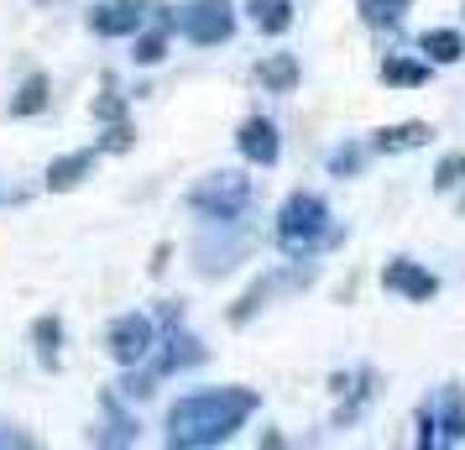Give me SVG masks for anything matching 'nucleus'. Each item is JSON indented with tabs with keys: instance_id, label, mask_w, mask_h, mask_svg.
Here are the masks:
<instances>
[{
	"instance_id": "obj_19",
	"label": "nucleus",
	"mask_w": 465,
	"mask_h": 450,
	"mask_svg": "<svg viewBox=\"0 0 465 450\" xmlns=\"http://www.w3.org/2000/svg\"><path fill=\"white\" fill-rule=\"evenodd\" d=\"M246 16L262 37H282L293 26V0H246Z\"/></svg>"
},
{
	"instance_id": "obj_28",
	"label": "nucleus",
	"mask_w": 465,
	"mask_h": 450,
	"mask_svg": "<svg viewBox=\"0 0 465 450\" xmlns=\"http://www.w3.org/2000/svg\"><path fill=\"white\" fill-rule=\"evenodd\" d=\"M131 142H136V136H131L126 115H121V121H110V126H105V142H100V152H131Z\"/></svg>"
},
{
	"instance_id": "obj_6",
	"label": "nucleus",
	"mask_w": 465,
	"mask_h": 450,
	"mask_svg": "<svg viewBox=\"0 0 465 450\" xmlns=\"http://www.w3.org/2000/svg\"><path fill=\"white\" fill-rule=\"evenodd\" d=\"M152 345H157V320L142 315V309H126V315H115L105 330V351L115 366H147Z\"/></svg>"
},
{
	"instance_id": "obj_16",
	"label": "nucleus",
	"mask_w": 465,
	"mask_h": 450,
	"mask_svg": "<svg viewBox=\"0 0 465 450\" xmlns=\"http://www.w3.org/2000/svg\"><path fill=\"white\" fill-rule=\"evenodd\" d=\"M256 79H262L267 95H293L298 79H303V68H298L293 53H267V58L256 64Z\"/></svg>"
},
{
	"instance_id": "obj_23",
	"label": "nucleus",
	"mask_w": 465,
	"mask_h": 450,
	"mask_svg": "<svg viewBox=\"0 0 465 450\" xmlns=\"http://www.w3.org/2000/svg\"><path fill=\"white\" fill-rule=\"evenodd\" d=\"M168 37H173V26H168V16H163V22L152 26H136V53H131V58H136V64L142 68H152V64H163V58H168Z\"/></svg>"
},
{
	"instance_id": "obj_8",
	"label": "nucleus",
	"mask_w": 465,
	"mask_h": 450,
	"mask_svg": "<svg viewBox=\"0 0 465 450\" xmlns=\"http://www.w3.org/2000/svg\"><path fill=\"white\" fill-rule=\"evenodd\" d=\"M84 26L94 37H136V26H147V5L142 0H94Z\"/></svg>"
},
{
	"instance_id": "obj_5",
	"label": "nucleus",
	"mask_w": 465,
	"mask_h": 450,
	"mask_svg": "<svg viewBox=\"0 0 465 450\" xmlns=\"http://www.w3.org/2000/svg\"><path fill=\"white\" fill-rule=\"evenodd\" d=\"M246 231H241V220H204V231L193 241V273L199 278H220V273H231L235 262L246 257Z\"/></svg>"
},
{
	"instance_id": "obj_1",
	"label": "nucleus",
	"mask_w": 465,
	"mask_h": 450,
	"mask_svg": "<svg viewBox=\"0 0 465 450\" xmlns=\"http://www.w3.org/2000/svg\"><path fill=\"white\" fill-rule=\"evenodd\" d=\"M262 398L252 387H199V393H183L178 404L168 408V440L173 450H210L225 445L235 429H246Z\"/></svg>"
},
{
	"instance_id": "obj_11",
	"label": "nucleus",
	"mask_w": 465,
	"mask_h": 450,
	"mask_svg": "<svg viewBox=\"0 0 465 450\" xmlns=\"http://www.w3.org/2000/svg\"><path fill=\"white\" fill-rule=\"evenodd\" d=\"M309 278H314V267H303V262H298L293 273H267V278L252 283V288H246V299L231 309V325H246L256 309H267V299H272V294H282V288H303Z\"/></svg>"
},
{
	"instance_id": "obj_17",
	"label": "nucleus",
	"mask_w": 465,
	"mask_h": 450,
	"mask_svg": "<svg viewBox=\"0 0 465 450\" xmlns=\"http://www.w3.org/2000/svg\"><path fill=\"white\" fill-rule=\"evenodd\" d=\"M419 53L429 58V64L450 68V64H460L465 58V37L455 32V26H429V32L419 37Z\"/></svg>"
},
{
	"instance_id": "obj_15",
	"label": "nucleus",
	"mask_w": 465,
	"mask_h": 450,
	"mask_svg": "<svg viewBox=\"0 0 465 450\" xmlns=\"http://www.w3.org/2000/svg\"><path fill=\"white\" fill-rule=\"evenodd\" d=\"M100 404H105V429H94L89 445H136L142 440V425L121 408V393H105Z\"/></svg>"
},
{
	"instance_id": "obj_24",
	"label": "nucleus",
	"mask_w": 465,
	"mask_h": 450,
	"mask_svg": "<svg viewBox=\"0 0 465 450\" xmlns=\"http://www.w3.org/2000/svg\"><path fill=\"white\" fill-rule=\"evenodd\" d=\"M366 157H371V147H356V142H345V147L330 152V178H361L366 173Z\"/></svg>"
},
{
	"instance_id": "obj_7",
	"label": "nucleus",
	"mask_w": 465,
	"mask_h": 450,
	"mask_svg": "<svg viewBox=\"0 0 465 450\" xmlns=\"http://www.w3.org/2000/svg\"><path fill=\"white\" fill-rule=\"evenodd\" d=\"M152 372L157 377H173V372H193V366L210 362V351H204V341L193 335V330H183V325H168V335L152 345Z\"/></svg>"
},
{
	"instance_id": "obj_25",
	"label": "nucleus",
	"mask_w": 465,
	"mask_h": 450,
	"mask_svg": "<svg viewBox=\"0 0 465 450\" xmlns=\"http://www.w3.org/2000/svg\"><path fill=\"white\" fill-rule=\"evenodd\" d=\"M465 189V152H444L434 168V194H455Z\"/></svg>"
},
{
	"instance_id": "obj_20",
	"label": "nucleus",
	"mask_w": 465,
	"mask_h": 450,
	"mask_svg": "<svg viewBox=\"0 0 465 450\" xmlns=\"http://www.w3.org/2000/svg\"><path fill=\"white\" fill-rule=\"evenodd\" d=\"M429 58H398V53H387L381 58V85H392V89H419V85H429Z\"/></svg>"
},
{
	"instance_id": "obj_10",
	"label": "nucleus",
	"mask_w": 465,
	"mask_h": 450,
	"mask_svg": "<svg viewBox=\"0 0 465 450\" xmlns=\"http://www.w3.org/2000/svg\"><path fill=\"white\" fill-rule=\"evenodd\" d=\"M235 152H241L252 168H272L277 157H282L277 121H267V115H246V121H241V131H235Z\"/></svg>"
},
{
	"instance_id": "obj_2",
	"label": "nucleus",
	"mask_w": 465,
	"mask_h": 450,
	"mask_svg": "<svg viewBox=\"0 0 465 450\" xmlns=\"http://www.w3.org/2000/svg\"><path fill=\"white\" fill-rule=\"evenodd\" d=\"M330 241H340L330 199L314 189H293L277 205V252L288 262H314Z\"/></svg>"
},
{
	"instance_id": "obj_26",
	"label": "nucleus",
	"mask_w": 465,
	"mask_h": 450,
	"mask_svg": "<svg viewBox=\"0 0 465 450\" xmlns=\"http://www.w3.org/2000/svg\"><path fill=\"white\" fill-rule=\"evenodd\" d=\"M413 440H419V450H440V425H434V404L429 398L419 404V435Z\"/></svg>"
},
{
	"instance_id": "obj_4",
	"label": "nucleus",
	"mask_w": 465,
	"mask_h": 450,
	"mask_svg": "<svg viewBox=\"0 0 465 450\" xmlns=\"http://www.w3.org/2000/svg\"><path fill=\"white\" fill-rule=\"evenodd\" d=\"M252 205V178L235 168H214L189 189V210L199 220H241Z\"/></svg>"
},
{
	"instance_id": "obj_13",
	"label": "nucleus",
	"mask_w": 465,
	"mask_h": 450,
	"mask_svg": "<svg viewBox=\"0 0 465 450\" xmlns=\"http://www.w3.org/2000/svg\"><path fill=\"white\" fill-rule=\"evenodd\" d=\"M100 163V147H79V152H64V157H53L47 163V194H68L79 189L89 173Z\"/></svg>"
},
{
	"instance_id": "obj_9",
	"label": "nucleus",
	"mask_w": 465,
	"mask_h": 450,
	"mask_svg": "<svg viewBox=\"0 0 465 450\" xmlns=\"http://www.w3.org/2000/svg\"><path fill=\"white\" fill-rule=\"evenodd\" d=\"M381 288L398 294V299H408V304H429L434 294H440V278L413 257H392L387 267H381Z\"/></svg>"
},
{
	"instance_id": "obj_22",
	"label": "nucleus",
	"mask_w": 465,
	"mask_h": 450,
	"mask_svg": "<svg viewBox=\"0 0 465 450\" xmlns=\"http://www.w3.org/2000/svg\"><path fill=\"white\" fill-rule=\"evenodd\" d=\"M47 100H53V95H47V79L43 74H26L22 85H16V95H11V115H16V121H26V115H43L47 110Z\"/></svg>"
},
{
	"instance_id": "obj_3",
	"label": "nucleus",
	"mask_w": 465,
	"mask_h": 450,
	"mask_svg": "<svg viewBox=\"0 0 465 450\" xmlns=\"http://www.w3.org/2000/svg\"><path fill=\"white\" fill-rule=\"evenodd\" d=\"M168 26L193 47H220L235 37V5L231 0H183V5H173L163 11Z\"/></svg>"
},
{
	"instance_id": "obj_18",
	"label": "nucleus",
	"mask_w": 465,
	"mask_h": 450,
	"mask_svg": "<svg viewBox=\"0 0 465 450\" xmlns=\"http://www.w3.org/2000/svg\"><path fill=\"white\" fill-rule=\"evenodd\" d=\"M58 345H64V320L58 315H37L32 320V351H37V366H47V372H58Z\"/></svg>"
},
{
	"instance_id": "obj_21",
	"label": "nucleus",
	"mask_w": 465,
	"mask_h": 450,
	"mask_svg": "<svg viewBox=\"0 0 465 450\" xmlns=\"http://www.w3.org/2000/svg\"><path fill=\"white\" fill-rule=\"evenodd\" d=\"M408 11H413V0H356V16L371 32H398Z\"/></svg>"
},
{
	"instance_id": "obj_14",
	"label": "nucleus",
	"mask_w": 465,
	"mask_h": 450,
	"mask_svg": "<svg viewBox=\"0 0 465 450\" xmlns=\"http://www.w3.org/2000/svg\"><path fill=\"white\" fill-rule=\"evenodd\" d=\"M429 136H434V126H429V121H398V126L371 131V142H366V147L381 152V157H398V152H419V147H429Z\"/></svg>"
},
{
	"instance_id": "obj_12",
	"label": "nucleus",
	"mask_w": 465,
	"mask_h": 450,
	"mask_svg": "<svg viewBox=\"0 0 465 450\" xmlns=\"http://www.w3.org/2000/svg\"><path fill=\"white\" fill-rule=\"evenodd\" d=\"M434 425H440V445H460L465 440V387L460 383H444L434 398Z\"/></svg>"
},
{
	"instance_id": "obj_29",
	"label": "nucleus",
	"mask_w": 465,
	"mask_h": 450,
	"mask_svg": "<svg viewBox=\"0 0 465 450\" xmlns=\"http://www.w3.org/2000/svg\"><path fill=\"white\" fill-rule=\"evenodd\" d=\"M460 210H465V194H460Z\"/></svg>"
},
{
	"instance_id": "obj_27",
	"label": "nucleus",
	"mask_w": 465,
	"mask_h": 450,
	"mask_svg": "<svg viewBox=\"0 0 465 450\" xmlns=\"http://www.w3.org/2000/svg\"><path fill=\"white\" fill-rule=\"evenodd\" d=\"M89 110H94V121H105V126H110V121H121V115H126V100H121L115 89H105V95H100Z\"/></svg>"
}]
</instances>
